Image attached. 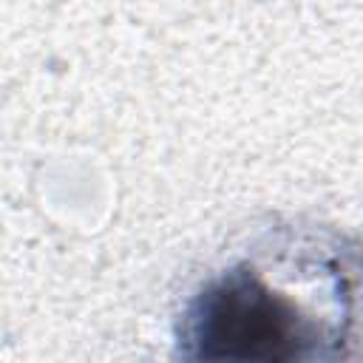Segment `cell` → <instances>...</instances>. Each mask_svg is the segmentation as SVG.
<instances>
[{"label":"cell","instance_id":"obj_1","mask_svg":"<svg viewBox=\"0 0 363 363\" xmlns=\"http://www.w3.org/2000/svg\"><path fill=\"white\" fill-rule=\"evenodd\" d=\"M360 340V247L332 230H275L193 289L173 363H349Z\"/></svg>","mask_w":363,"mask_h":363}]
</instances>
